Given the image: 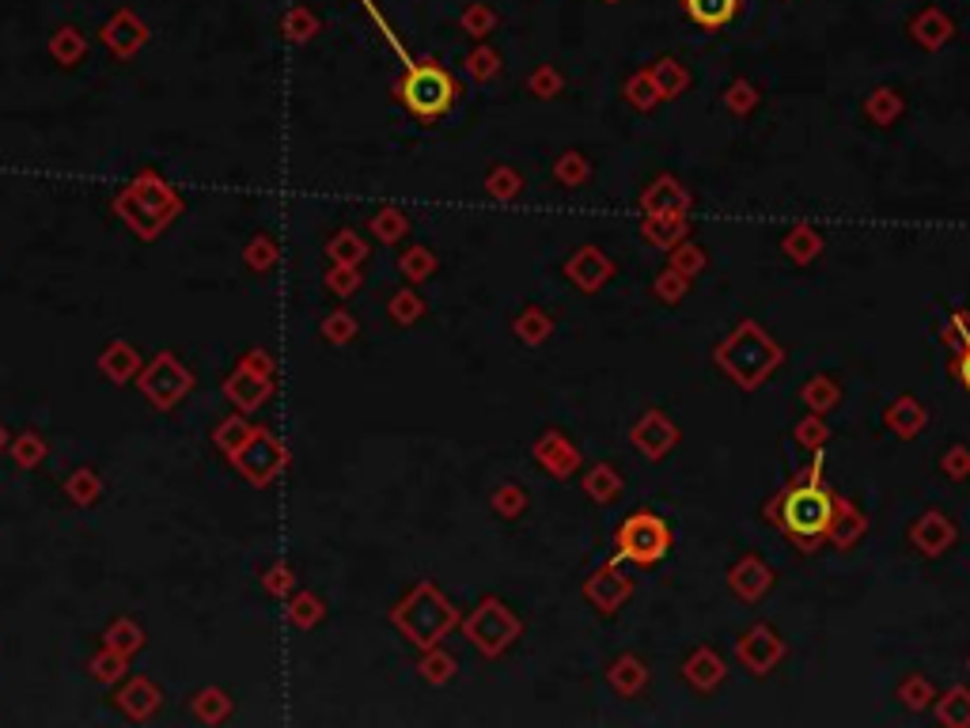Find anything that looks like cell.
Masks as SVG:
<instances>
[{
    "label": "cell",
    "instance_id": "cell-1",
    "mask_svg": "<svg viewBox=\"0 0 970 728\" xmlns=\"http://www.w3.org/2000/svg\"><path fill=\"white\" fill-rule=\"evenodd\" d=\"M834 509H838V494L827 489V482H822V456H815L812 467L804 474H796L766 505V520L784 539L796 542L800 554H815L819 542H827V532L834 524Z\"/></svg>",
    "mask_w": 970,
    "mask_h": 728
},
{
    "label": "cell",
    "instance_id": "cell-2",
    "mask_svg": "<svg viewBox=\"0 0 970 728\" xmlns=\"http://www.w3.org/2000/svg\"><path fill=\"white\" fill-rule=\"evenodd\" d=\"M713 361H717L720 372H725L728 380H736L743 391H754V387H762V383H766L777 368H781L784 349L777 346V342L769 339L758 323L743 319V323H739L736 331H731L728 339L713 349Z\"/></svg>",
    "mask_w": 970,
    "mask_h": 728
},
{
    "label": "cell",
    "instance_id": "cell-3",
    "mask_svg": "<svg viewBox=\"0 0 970 728\" xmlns=\"http://www.w3.org/2000/svg\"><path fill=\"white\" fill-rule=\"evenodd\" d=\"M618 558L634 565H656L672 550V527L656 516V512H634L626 524L618 527Z\"/></svg>",
    "mask_w": 970,
    "mask_h": 728
},
{
    "label": "cell",
    "instance_id": "cell-4",
    "mask_svg": "<svg viewBox=\"0 0 970 728\" xmlns=\"http://www.w3.org/2000/svg\"><path fill=\"white\" fill-rule=\"evenodd\" d=\"M451 95H456L451 76L444 73V68H436V65L413 68V73L406 76V84H403V103L425 122L441 118V114L451 106Z\"/></svg>",
    "mask_w": 970,
    "mask_h": 728
},
{
    "label": "cell",
    "instance_id": "cell-5",
    "mask_svg": "<svg viewBox=\"0 0 970 728\" xmlns=\"http://www.w3.org/2000/svg\"><path fill=\"white\" fill-rule=\"evenodd\" d=\"M736 656L751 676H769L784 661V641L769 623H758L736 641Z\"/></svg>",
    "mask_w": 970,
    "mask_h": 728
},
{
    "label": "cell",
    "instance_id": "cell-6",
    "mask_svg": "<svg viewBox=\"0 0 970 728\" xmlns=\"http://www.w3.org/2000/svg\"><path fill=\"white\" fill-rule=\"evenodd\" d=\"M956 539H959L956 520H952L948 512H941V509L921 512V516L914 520V527H910V542H914V550H918V554H926V558H941V554H948V550L956 547Z\"/></svg>",
    "mask_w": 970,
    "mask_h": 728
},
{
    "label": "cell",
    "instance_id": "cell-7",
    "mask_svg": "<svg viewBox=\"0 0 970 728\" xmlns=\"http://www.w3.org/2000/svg\"><path fill=\"white\" fill-rule=\"evenodd\" d=\"M728 588L739 596L743 603H758L762 596L774 588V570L762 562L758 554H743L736 565L728 570Z\"/></svg>",
    "mask_w": 970,
    "mask_h": 728
},
{
    "label": "cell",
    "instance_id": "cell-8",
    "mask_svg": "<svg viewBox=\"0 0 970 728\" xmlns=\"http://www.w3.org/2000/svg\"><path fill=\"white\" fill-rule=\"evenodd\" d=\"M883 425H888L898 440H914V436L929 425V410L914 395H898L895 403L883 410Z\"/></svg>",
    "mask_w": 970,
    "mask_h": 728
},
{
    "label": "cell",
    "instance_id": "cell-9",
    "mask_svg": "<svg viewBox=\"0 0 970 728\" xmlns=\"http://www.w3.org/2000/svg\"><path fill=\"white\" fill-rule=\"evenodd\" d=\"M634 440L641 444V451L649 459H660L679 444V429H675L664 413H649V418L641 421V429L634 433Z\"/></svg>",
    "mask_w": 970,
    "mask_h": 728
},
{
    "label": "cell",
    "instance_id": "cell-10",
    "mask_svg": "<svg viewBox=\"0 0 970 728\" xmlns=\"http://www.w3.org/2000/svg\"><path fill=\"white\" fill-rule=\"evenodd\" d=\"M865 532H868L865 512H860L853 501H845V497H838L834 524H830V532H827V542H834L838 550H850V547H857V539Z\"/></svg>",
    "mask_w": 970,
    "mask_h": 728
},
{
    "label": "cell",
    "instance_id": "cell-11",
    "mask_svg": "<svg viewBox=\"0 0 970 728\" xmlns=\"http://www.w3.org/2000/svg\"><path fill=\"white\" fill-rule=\"evenodd\" d=\"M682 676H687V684L694 687V691L710 694V691H717V687L725 684L728 668H725V661L713 653V649H698V653L687 661V668H682Z\"/></svg>",
    "mask_w": 970,
    "mask_h": 728
},
{
    "label": "cell",
    "instance_id": "cell-12",
    "mask_svg": "<svg viewBox=\"0 0 970 728\" xmlns=\"http://www.w3.org/2000/svg\"><path fill=\"white\" fill-rule=\"evenodd\" d=\"M644 209H649L652 217H682V213L690 209V194L675 179H660V182H652V190L644 194Z\"/></svg>",
    "mask_w": 970,
    "mask_h": 728
},
{
    "label": "cell",
    "instance_id": "cell-13",
    "mask_svg": "<svg viewBox=\"0 0 970 728\" xmlns=\"http://www.w3.org/2000/svg\"><path fill=\"white\" fill-rule=\"evenodd\" d=\"M781 251H784V258H789V263L812 266L815 258L822 255V235L815 232L812 225H796V228H789V232H784Z\"/></svg>",
    "mask_w": 970,
    "mask_h": 728
},
{
    "label": "cell",
    "instance_id": "cell-14",
    "mask_svg": "<svg viewBox=\"0 0 970 728\" xmlns=\"http://www.w3.org/2000/svg\"><path fill=\"white\" fill-rule=\"evenodd\" d=\"M800 398H804V406L812 413H830L838 406V398H842V387H838L834 375L819 372V375H812L804 387H800Z\"/></svg>",
    "mask_w": 970,
    "mask_h": 728
},
{
    "label": "cell",
    "instance_id": "cell-15",
    "mask_svg": "<svg viewBox=\"0 0 970 728\" xmlns=\"http://www.w3.org/2000/svg\"><path fill=\"white\" fill-rule=\"evenodd\" d=\"M682 4H687L690 20L702 23V27H710V30L725 27V23L736 20V12H739V0H682Z\"/></svg>",
    "mask_w": 970,
    "mask_h": 728
},
{
    "label": "cell",
    "instance_id": "cell-16",
    "mask_svg": "<svg viewBox=\"0 0 970 728\" xmlns=\"http://www.w3.org/2000/svg\"><path fill=\"white\" fill-rule=\"evenodd\" d=\"M936 721L944 728H970V687H952L936 702Z\"/></svg>",
    "mask_w": 970,
    "mask_h": 728
},
{
    "label": "cell",
    "instance_id": "cell-17",
    "mask_svg": "<svg viewBox=\"0 0 970 728\" xmlns=\"http://www.w3.org/2000/svg\"><path fill=\"white\" fill-rule=\"evenodd\" d=\"M910 30H914V38L926 46V50H941V46L952 38V20L936 12V8H929V12H921L918 20H914Z\"/></svg>",
    "mask_w": 970,
    "mask_h": 728
},
{
    "label": "cell",
    "instance_id": "cell-18",
    "mask_svg": "<svg viewBox=\"0 0 970 728\" xmlns=\"http://www.w3.org/2000/svg\"><path fill=\"white\" fill-rule=\"evenodd\" d=\"M903 95H898L895 88H876L872 95L865 99V114L872 126H891V122H898V114H903Z\"/></svg>",
    "mask_w": 970,
    "mask_h": 728
},
{
    "label": "cell",
    "instance_id": "cell-19",
    "mask_svg": "<svg viewBox=\"0 0 970 728\" xmlns=\"http://www.w3.org/2000/svg\"><path fill=\"white\" fill-rule=\"evenodd\" d=\"M792 440H796L804 451H812V456H819L830 440V429H827V421H822V413L807 410V418H800L796 429H792Z\"/></svg>",
    "mask_w": 970,
    "mask_h": 728
},
{
    "label": "cell",
    "instance_id": "cell-20",
    "mask_svg": "<svg viewBox=\"0 0 970 728\" xmlns=\"http://www.w3.org/2000/svg\"><path fill=\"white\" fill-rule=\"evenodd\" d=\"M644 235H649L656 247H675V243H682V235H687V220L682 217H652L649 225H644Z\"/></svg>",
    "mask_w": 970,
    "mask_h": 728
},
{
    "label": "cell",
    "instance_id": "cell-21",
    "mask_svg": "<svg viewBox=\"0 0 970 728\" xmlns=\"http://www.w3.org/2000/svg\"><path fill=\"white\" fill-rule=\"evenodd\" d=\"M898 702H903L906 710H914V714H918V710L933 706L936 691H933V684H929L926 676H910V679H903V687H898Z\"/></svg>",
    "mask_w": 970,
    "mask_h": 728
},
{
    "label": "cell",
    "instance_id": "cell-22",
    "mask_svg": "<svg viewBox=\"0 0 970 728\" xmlns=\"http://www.w3.org/2000/svg\"><path fill=\"white\" fill-rule=\"evenodd\" d=\"M705 263H710V258H705V251L698 247V243H675L672 270H679L682 278H698V273L705 270Z\"/></svg>",
    "mask_w": 970,
    "mask_h": 728
},
{
    "label": "cell",
    "instance_id": "cell-23",
    "mask_svg": "<svg viewBox=\"0 0 970 728\" xmlns=\"http://www.w3.org/2000/svg\"><path fill=\"white\" fill-rule=\"evenodd\" d=\"M758 99L762 95L751 80H736V84H728V91H725V106L731 114H739V118H746V114L758 106Z\"/></svg>",
    "mask_w": 970,
    "mask_h": 728
},
{
    "label": "cell",
    "instance_id": "cell-24",
    "mask_svg": "<svg viewBox=\"0 0 970 728\" xmlns=\"http://www.w3.org/2000/svg\"><path fill=\"white\" fill-rule=\"evenodd\" d=\"M652 80H656L660 95L664 99H675L682 88H687V73L679 68V61H660L656 73H652Z\"/></svg>",
    "mask_w": 970,
    "mask_h": 728
},
{
    "label": "cell",
    "instance_id": "cell-25",
    "mask_svg": "<svg viewBox=\"0 0 970 728\" xmlns=\"http://www.w3.org/2000/svg\"><path fill=\"white\" fill-rule=\"evenodd\" d=\"M941 471L948 474L952 482H967L970 478V448L967 444H952L941 459Z\"/></svg>",
    "mask_w": 970,
    "mask_h": 728
},
{
    "label": "cell",
    "instance_id": "cell-26",
    "mask_svg": "<svg viewBox=\"0 0 970 728\" xmlns=\"http://www.w3.org/2000/svg\"><path fill=\"white\" fill-rule=\"evenodd\" d=\"M944 342H948L956 354L970 349V311H956V316L948 319V327H944Z\"/></svg>",
    "mask_w": 970,
    "mask_h": 728
},
{
    "label": "cell",
    "instance_id": "cell-27",
    "mask_svg": "<svg viewBox=\"0 0 970 728\" xmlns=\"http://www.w3.org/2000/svg\"><path fill=\"white\" fill-rule=\"evenodd\" d=\"M687 285H690V278H682L679 270H672V273H660V281H656V293L664 296L667 304H675V301H682V293H687Z\"/></svg>",
    "mask_w": 970,
    "mask_h": 728
},
{
    "label": "cell",
    "instance_id": "cell-28",
    "mask_svg": "<svg viewBox=\"0 0 970 728\" xmlns=\"http://www.w3.org/2000/svg\"><path fill=\"white\" fill-rule=\"evenodd\" d=\"M614 684H618L626 694H634L637 687L644 684V668H641V664H637V661H622L618 668H614Z\"/></svg>",
    "mask_w": 970,
    "mask_h": 728
},
{
    "label": "cell",
    "instance_id": "cell-29",
    "mask_svg": "<svg viewBox=\"0 0 970 728\" xmlns=\"http://www.w3.org/2000/svg\"><path fill=\"white\" fill-rule=\"evenodd\" d=\"M629 91H634V103L637 106H652L656 99H664V95H660V88H656V80H637Z\"/></svg>",
    "mask_w": 970,
    "mask_h": 728
},
{
    "label": "cell",
    "instance_id": "cell-30",
    "mask_svg": "<svg viewBox=\"0 0 970 728\" xmlns=\"http://www.w3.org/2000/svg\"><path fill=\"white\" fill-rule=\"evenodd\" d=\"M956 375H959V383H963V387L970 391V349L956 354Z\"/></svg>",
    "mask_w": 970,
    "mask_h": 728
},
{
    "label": "cell",
    "instance_id": "cell-31",
    "mask_svg": "<svg viewBox=\"0 0 970 728\" xmlns=\"http://www.w3.org/2000/svg\"><path fill=\"white\" fill-rule=\"evenodd\" d=\"M591 486H596V497H614V478H611V474H607V478H603V474H599V478L591 482Z\"/></svg>",
    "mask_w": 970,
    "mask_h": 728
},
{
    "label": "cell",
    "instance_id": "cell-32",
    "mask_svg": "<svg viewBox=\"0 0 970 728\" xmlns=\"http://www.w3.org/2000/svg\"><path fill=\"white\" fill-rule=\"evenodd\" d=\"M967 664H970V661H967Z\"/></svg>",
    "mask_w": 970,
    "mask_h": 728
}]
</instances>
